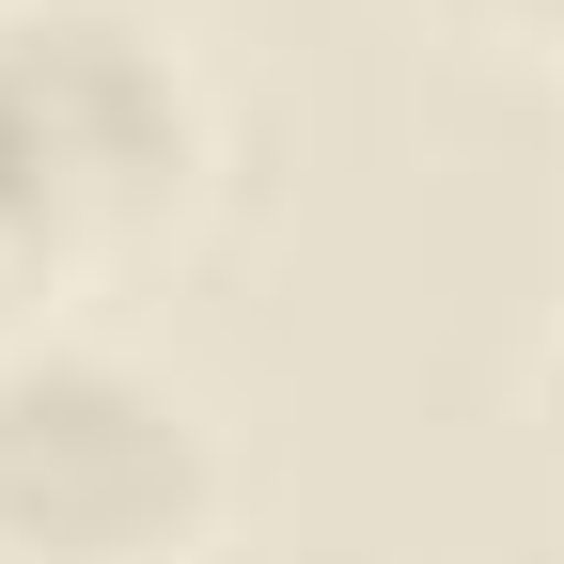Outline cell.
<instances>
[{
  "instance_id": "3957f363",
  "label": "cell",
  "mask_w": 564,
  "mask_h": 564,
  "mask_svg": "<svg viewBox=\"0 0 564 564\" xmlns=\"http://www.w3.org/2000/svg\"><path fill=\"white\" fill-rule=\"evenodd\" d=\"M455 47H502V63H564V0H423Z\"/></svg>"
},
{
  "instance_id": "5b68a950",
  "label": "cell",
  "mask_w": 564,
  "mask_h": 564,
  "mask_svg": "<svg viewBox=\"0 0 564 564\" xmlns=\"http://www.w3.org/2000/svg\"><path fill=\"white\" fill-rule=\"evenodd\" d=\"M0 314H32V299H17V282H0Z\"/></svg>"
},
{
  "instance_id": "7a4b0ae2",
  "label": "cell",
  "mask_w": 564,
  "mask_h": 564,
  "mask_svg": "<svg viewBox=\"0 0 564 564\" xmlns=\"http://www.w3.org/2000/svg\"><path fill=\"white\" fill-rule=\"evenodd\" d=\"M220 533V423L95 314H0V564H188Z\"/></svg>"
},
{
  "instance_id": "6da1fadb",
  "label": "cell",
  "mask_w": 564,
  "mask_h": 564,
  "mask_svg": "<svg viewBox=\"0 0 564 564\" xmlns=\"http://www.w3.org/2000/svg\"><path fill=\"white\" fill-rule=\"evenodd\" d=\"M204 63L141 0H0V282L32 314H79V282L158 251L204 204Z\"/></svg>"
},
{
  "instance_id": "277c9868",
  "label": "cell",
  "mask_w": 564,
  "mask_h": 564,
  "mask_svg": "<svg viewBox=\"0 0 564 564\" xmlns=\"http://www.w3.org/2000/svg\"><path fill=\"white\" fill-rule=\"evenodd\" d=\"M533 440H549V486H564V329H549V361H533Z\"/></svg>"
}]
</instances>
